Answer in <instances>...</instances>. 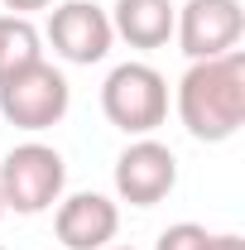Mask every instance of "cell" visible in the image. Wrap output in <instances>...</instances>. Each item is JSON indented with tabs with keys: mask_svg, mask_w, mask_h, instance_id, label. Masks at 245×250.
Wrapping results in <instances>:
<instances>
[{
	"mask_svg": "<svg viewBox=\"0 0 245 250\" xmlns=\"http://www.w3.org/2000/svg\"><path fill=\"white\" fill-rule=\"evenodd\" d=\"M178 121L192 140L221 145L245 125V53L231 48L221 58H197L178 77Z\"/></svg>",
	"mask_w": 245,
	"mask_h": 250,
	"instance_id": "cell-1",
	"label": "cell"
},
{
	"mask_svg": "<svg viewBox=\"0 0 245 250\" xmlns=\"http://www.w3.org/2000/svg\"><path fill=\"white\" fill-rule=\"evenodd\" d=\"M101 111L125 135H154L168 121V77L149 62H121L101 82Z\"/></svg>",
	"mask_w": 245,
	"mask_h": 250,
	"instance_id": "cell-2",
	"label": "cell"
},
{
	"mask_svg": "<svg viewBox=\"0 0 245 250\" xmlns=\"http://www.w3.org/2000/svg\"><path fill=\"white\" fill-rule=\"evenodd\" d=\"M62 188H67V164L53 145L24 140L0 159V202H5V212L39 217L62 197Z\"/></svg>",
	"mask_w": 245,
	"mask_h": 250,
	"instance_id": "cell-3",
	"label": "cell"
},
{
	"mask_svg": "<svg viewBox=\"0 0 245 250\" xmlns=\"http://www.w3.org/2000/svg\"><path fill=\"white\" fill-rule=\"evenodd\" d=\"M67 106H72V87L48 58L29 62L0 82V116L15 130H29V135L53 130L67 116Z\"/></svg>",
	"mask_w": 245,
	"mask_h": 250,
	"instance_id": "cell-4",
	"label": "cell"
},
{
	"mask_svg": "<svg viewBox=\"0 0 245 250\" xmlns=\"http://www.w3.org/2000/svg\"><path fill=\"white\" fill-rule=\"evenodd\" d=\"M178 188V154L154 135L130 140L116 159V197L130 207H159Z\"/></svg>",
	"mask_w": 245,
	"mask_h": 250,
	"instance_id": "cell-5",
	"label": "cell"
},
{
	"mask_svg": "<svg viewBox=\"0 0 245 250\" xmlns=\"http://www.w3.org/2000/svg\"><path fill=\"white\" fill-rule=\"evenodd\" d=\"M241 34H245L241 0H187L178 5V20H173V39L192 62L241 48Z\"/></svg>",
	"mask_w": 245,
	"mask_h": 250,
	"instance_id": "cell-6",
	"label": "cell"
},
{
	"mask_svg": "<svg viewBox=\"0 0 245 250\" xmlns=\"http://www.w3.org/2000/svg\"><path fill=\"white\" fill-rule=\"evenodd\" d=\"M43 39L53 43V53H58L62 62H77V67L101 62L111 53V43H116L111 15H106L96 0H62V5H53Z\"/></svg>",
	"mask_w": 245,
	"mask_h": 250,
	"instance_id": "cell-7",
	"label": "cell"
},
{
	"mask_svg": "<svg viewBox=\"0 0 245 250\" xmlns=\"http://www.w3.org/2000/svg\"><path fill=\"white\" fill-rule=\"evenodd\" d=\"M53 231L67 250H106L121 231V207L106 192H72L58 197L53 212Z\"/></svg>",
	"mask_w": 245,
	"mask_h": 250,
	"instance_id": "cell-8",
	"label": "cell"
},
{
	"mask_svg": "<svg viewBox=\"0 0 245 250\" xmlns=\"http://www.w3.org/2000/svg\"><path fill=\"white\" fill-rule=\"evenodd\" d=\"M111 34L125 39L130 48H163L173 39V20H178V5L173 0H116L111 10Z\"/></svg>",
	"mask_w": 245,
	"mask_h": 250,
	"instance_id": "cell-9",
	"label": "cell"
},
{
	"mask_svg": "<svg viewBox=\"0 0 245 250\" xmlns=\"http://www.w3.org/2000/svg\"><path fill=\"white\" fill-rule=\"evenodd\" d=\"M39 58H43V34L34 29V20L29 15H0V82Z\"/></svg>",
	"mask_w": 245,
	"mask_h": 250,
	"instance_id": "cell-10",
	"label": "cell"
},
{
	"mask_svg": "<svg viewBox=\"0 0 245 250\" xmlns=\"http://www.w3.org/2000/svg\"><path fill=\"white\" fill-rule=\"evenodd\" d=\"M207 246H212V231L197 226V221H178L154 241V250H207Z\"/></svg>",
	"mask_w": 245,
	"mask_h": 250,
	"instance_id": "cell-11",
	"label": "cell"
},
{
	"mask_svg": "<svg viewBox=\"0 0 245 250\" xmlns=\"http://www.w3.org/2000/svg\"><path fill=\"white\" fill-rule=\"evenodd\" d=\"M10 15H34V10H48V5H58V0H0Z\"/></svg>",
	"mask_w": 245,
	"mask_h": 250,
	"instance_id": "cell-12",
	"label": "cell"
},
{
	"mask_svg": "<svg viewBox=\"0 0 245 250\" xmlns=\"http://www.w3.org/2000/svg\"><path fill=\"white\" fill-rule=\"evenodd\" d=\"M207 250H245V241L236 236V231H212V246Z\"/></svg>",
	"mask_w": 245,
	"mask_h": 250,
	"instance_id": "cell-13",
	"label": "cell"
},
{
	"mask_svg": "<svg viewBox=\"0 0 245 250\" xmlns=\"http://www.w3.org/2000/svg\"><path fill=\"white\" fill-rule=\"evenodd\" d=\"M106 250H135V246H106Z\"/></svg>",
	"mask_w": 245,
	"mask_h": 250,
	"instance_id": "cell-14",
	"label": "cell"
},
{
	"mask_svg": "<svg viewBox=\"0 0 245 250\" xmlns=\"http://www.w3.org/2000/svg\"><path fill=\"white\" fill-rule=\"evenodd\" d=\"M0 217H5V202H0Z\"/></svg>",
	"mask_w": 245,
	"mask_h": 250,
	"instance_id": "cell-15",
	"label": "cell"
},
{
	"mask_svg": "<svg viewBox=\"0 0 245 250\" xmlns=\"http://www.w3.org/2000/svg\"><path fill=\"white\" fill-rule=\"evenodd\" d=\"M0 250H5V246H0Z\"/></svg>",
	"mask_w": 245,
	"mask_h": 250,
	"instance_id": "cell-16",
	"label": "cell"
}]
</instances>
